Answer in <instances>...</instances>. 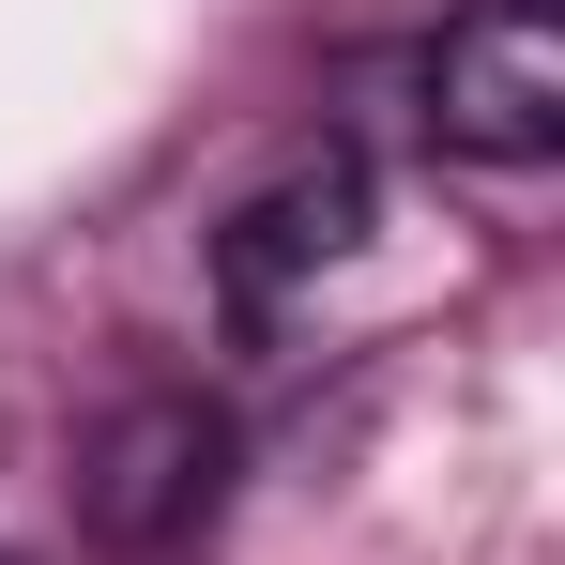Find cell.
Here are the masks:
<instances>
[{
    "label": "cell",
    "mask_w": 565,
    "mask_h": 565,
    "mask_svg": "<svg viewBox=\"0 0 565 565\" xmlns=\"http://www.w3.org/2000/svg\"><path fill=\"white\" fill-rule=\"evenodd\" d=\"M214 504H230V413H214V397H122L93 428V459H77V520H93V551H122V565L184 551Z\"/></svg>",
    "instance_id": "1"
},
{
    "label": "cell",
    "mask_w": 565,
    "mask_h": 565,
    "mask_svg": "<svg viewBox=\"0 0 565 565\" xmlns=\"http://www.w3.org/2000/svg\"><path fill=\"white\" fill-rule=\"evenodd\" d=\"M428 138L473 169H551L565 153V31L551 0H489L428 46Z\"/></svg>",
    "instance_id": "2"
},
{
    "label": "cell",
    "mask_w": 565,
    "mask_h": 565,
    "mask_svg": "<svg viewBox=\"0 0 565 565\" xmlns=\"http://www.w3.org/2000/svg\"><path fill=\"white\" fill-rule=\"evenodd\" d=\"M352 230H367V169H352V153H306V169H276V184L230 214V245H214V290L260 321V306H276L290 276H321Z\"/></svg>",
    "instance_id": "3"
},
{
    "label": "cell",
    "mask_w": 565,
    "mask_h": 565,
    "mask_svg": "<svg viewBox=\"0 0 565 565\" xmlns=\"http://www.w3.org/2000/svg\"><path fill=\"white\" fill-rule=\"evenodd\" d=\"M0 565H15V551H0Z\"/></svg>",
    "instance_id": "4"
}]
</instances>
